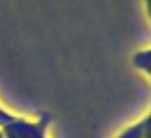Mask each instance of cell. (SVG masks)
Wrapping results in <instances>:
<instances>
[{
    "instance_id": "cell-1",
    "label": "cell",
    "mask_w": 151,
    "mask_h": 138,
    "mask_svg": "<svg viewBox=\"0 0 151 138\" xmlns=\"http://www.w3.org/2000/svg\"><path fill=\"white\" fill-rule=\"evenodd\" d=\"M50 124V114L49 112H42L37 120H28V119L17 117L12 120L10 124L4 125L2 132H4L5 138H47L46 132Z\"/></svg>"
},
{
    "instance_id": "cell-2",
    "label": "cell",
    "mask_w": 151,
    "mask_h": 138,
    "mask_svg": "<svg viewBox=\"0 0 151 138\" xmlns=\"http://www.w3.org/2000/svg\"><path fill=\"white\" fill-rule=\"evenodd\" d=\"M117 138H151V119L145 115L140 122L125 128Z\"/></svg>"
},
{
    "instance_id": "cell-3",
    "label": "cell",
    "mask_w": 151,
    "mask_h": 138,
    "mask_svg": "<svg viewBox=\"0 0 151 138\" xmlns=\"http://www.w3.org/2000/svg\"><path fill=\"white\" fill-rule=\"evenodd\" d=\"M133 65L137 67L138 70H143L145 73L151 72V52L150 49L140 50L133 55Z\"/></svg>"
},
{
    "instance_id": "cell-4",
    "label": "cell",
    "mask_w": 151,
    "mask_h": 138,
    "mask_svg": "<svg viewBox=\"0 0 151 138\" xmlns=\"http://www.w3.org/2000/svg\"><path fill=\"white\" fill-rule=\"evenodd\" d=\"M15 119H17V115L10 114V111H5V109L0 106V128L4 127V125L10 124L12 120H15Z\"/></svg>"
},
{
    "instance_id": "cell-5",
    "label": "cell",
    "mask_w": 151,
    "mask_h": 138,
    "mask_svg": "<svg viewBox=\"0 0 151 138\" xmlns=\"http://www.w3.org/2000/svg\"><path fill=\"white\" fill-rule=\"evenodd\" d=\"M0 138H5V137H4V132H2V128H0Z\"/></svg>"
}]
</instances>
